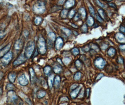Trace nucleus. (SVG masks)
I'll return each instance as SVG.
<instances>
[{"instance_id":"obj_28","label":"nucleus","mask_w":125,"mask_h":105,"mask_svg":"<svg viewBox=\"0 0 125 105\" xmlns=\"http://www.w3.org/2000/svg\"><path fill=\"white\" fill-rule=\"evenodd\" d=\"M81 73L80 72H78L76 73V74L74 76V80H80L81 78Z\"/></svg>"},{"instance_id":"obj_2","label":"nucleus","mask_w":125,"mask_h":105,"mask_svg":"<svg viewBox=\"0 0 125 105\" xmlns=\"http://www.w3.org/2000/svg\"><path fill=\"white\" fill-rule=\"evenodd\" d=\"M33 10V12L36 14H43L45 10V4L42 1H38L34 4Z\"/></svg>"},{"instance_id":"obj_25","label":"nucleus","mask_w":125,"mask_h":105,"mask_svg":"<svg viewBox=\"0 0 125 105\" xmlns=\"http://www.w3.org/2000/svg\"><path fill=\"white\" fill-rule=\"evenodd\" d=\"M51 68L49 66H45L44 69V72L45 75H47V76L51 72Z\"/></svg>"},{"instance_id":"obj_15","label":"nucleus","mask_w":125,"mask_h":105,"mask_svg":"<svg viewBox=\"0 0 125 105\" xmlns=\"http://www.w3.org/2000/svg\"><path fill=\"white\" fill-rule=\"evenodd\" d=\"M53 81H54V75L53 74L51 75L48 78V85L50 88H52L53 87Z\"/></svg>"},{"instance_id":"obj_41","label":"nucleus","mask_w":125,"mask_h":105,"mask_svg":"<svg viewBox=\"0 0 125 105\" xmlns=\"http://www.w3.org/2000/svg\"><path fill=\"white\" fill-rule=\"evenodd\" d=\"M97 19H98V20L100 22H101V23H102V22H103V19L100 16H99V15H97Z\"/></svg>"},{"instance_id":"obj_38","label":"nucleus","mask_w":125,"mask_h":105,"mask_svg":"<svg viewBox=\"0 0 125 105\" xmlns=\"http://www.w3.org/2000/svg\"><path fill=\"white\" fill-rule=\"evenodd\" d=\"M89 10H90L91 14L93 16H95V11H94V9L93 8V7H91V6H90L89 7Z\"/></svg>"},{"instance_id":"obj_56","label":"nucleus","mask_w":125,"mask_h":105,"mask_svg":"<svg viewBox=\"0 0 125 105\" xmlns=\"http://www.w3.org/2000/svg\"><path fill=\"white\" fill-rule=\"evenodd\" d=\"M108 0V1H111V0Z\"/></svg>"},{"instance_id":"obj_42","label":"nucleus","mask_w":125,"mask_h":105,"mask_svg":"<svg viewBox=\"0 0 125 105\" xmlns=\"http://www.w3.org/2000/svg\"><path fill=\"white\" fill-rule=\"evenodd\" d=\"M118 62L120 64H123L124 62H123V59L121 57H119L118 58Z\"/></svg>"},{"instance_id":"obj_11","label":"nucleus","mask_w":125,"mask_h":105,"mask_svg":"<svg viewBox=\"0 0 125 105\" xmlns=\"http://www.w3.org/2000/svg\"><path fill=\"white\" fill-rule=\"evenodd\" d=\"M10 44H8V45H6L5 47L3 48L2 49L0 50V58L2 57L3 56H4L6 53H8V52L9 51L10 48Z\"/></svg>"},{"instance_id":"obj_45","label":"nucleus","mask_w":125,"mask_h":105,"mask_svg":"<svg viewBox=\"0 0 125 105\" xmlns=\"http://www.w3.org/2000/svg\"><path fill=\"white\" fill-rule=\"evenodd\" d=\"M90 50V48L88 46H86L83 48V51H88Z\"/></svg>"},{"instance_id":"obj_32","label":"nucleus","mask_w":125,"mask_h":105,"mask_svg":"<svg viewBox=\"0 0 125 105\" xmlns=\"http://www.w3.org/2000/svg\"><path fill=\"white\" fill-rule=\"evenodd\" d=\"M75 65H76V66L78 69L81 68L82 67V64L81 62L79 60H77L76 61Z\"/></svg>"},{"instance_id":"obj_26","label":"nucleus","mask_w":125,"mask_h":105,"mask_svg":"<svg viewBox=\"0 0 125 105\" xmlns=\"http://www.w3.org/2000/svg\"><path fill=\"white\" fill-rule=\"evenodd\" d=\"M62 30H63V31L66 34V35H67V36H70L71 35V34H72V32H71V30H69V29H67V28H62Z\"/></svg>"},{"instance_id":"obj_39","label":"nucleus","mask_w":125,"mask_h":105,"mask_svg":"<svg viewBox=\"0 0 125 105\" xmlns=\"http://www.w3.org/2000/svg\"><path fill=\"white\" fill-rule=\"evenodd\" d=\"M96 2L98 4V5H99V6H100L101 7H105V5L102 4L100 1H99L98 0H96Z\"/></svg>"},{"instance_id":"obj_55","label":"nucleus","mask_w":125,"mask_h":105,"mask_svg":"<svg viewBox=\"0 0 125 105\" xmlns=\"http://www.w3.org/2000/svg\"><path fill=\"white\" fill-rule=\"evenodd\" d=\"M109 5L110 6H113V7H116V6L114 4H113V3H109Z\"/></svg>"},{"instance_id":"obj_49","label":"nucleus","mask_w":125,"mask_h":105,"mask_svg":"<svg viewBox=\"0 0 125 105\" xmlns=\"http://www.w3.org/2000/svg\"><path fill=\"white\" fill-rule=\"evenodd\" d=\"M68 101V99L67 98V97H63L61 99V101Z\"/></svg>"},{"instance_id":"obj_14","label":"nucleus","mask_w":125,"mask_h":105,"mask_svg":"<svg viewBox=\"0 0 125 105\" xmlns=\"http://www.w3.org/2000/svg\"><path fill=\"white\" fill-rule=\"evenodd\" d=\"M75 4V0H68L65 4V7L67 8H69L73 7Z\"/></svg>"},{"instance_id":"obj_24","label":"nucleus","mask_w":125,"mask_h":105,"mask_svg":"<svg viewBox=\"0 0 125 105\" xmlns=\"http://www.w3.org/2000/svg\"><path fill=\"white\" fill-rule=\"evenodd\" d=\"M61 82V78L59 76H56L55 78L54 79V85L56 87H58L59 86Z\"/></svg>"},{"instance_id":"obj_1","label":"nucleus","mask_w":125,"mask_h":105,"mask_svg":"<svg viewBox=\"0 0 125 105\" xmlns=\"http://www.w3.org/2000/svg\"><path fill=\"white\" fill-rule=\"evenodd\" d=\"M35 45L34 42L30 41L28 42L25 47L24 53V55L27 59L30 58L31 57L35 50Z\"/></svg>"},{"instance_id":"obj_35","label":"nucleus","mask_w":125,"mask_h":105,"mask_svg":"<svg viewBox=\"0 0 125 105\" xmlns=\"http://www.w3.org/2000/svg\"><path fill=\"white\" fill-rule=\"evenodd\" d=\"M81 29L83 32L86 33L88 31V27L86 24H84L81 28Z\"/></svg>"},{"instance_id":"obj_36","label":"nucleus","mask_w":125,"mask_h":105,"mask_svg":"<svg viewBox=\"0 0 125 105\" xmlns=\"http://www.w3.org/2000/svg\"><path fill=\"white\" fill-rule=\"evenodd\" d=\"M14 88V86L11 84H8L7 86V89L9 90V91H11Z\"/></svg>"},{"instance_id":"obj_40","label":"nucleus","mask_w":125,"mask_h":105,"mask_svg":"<svg viewBox=\"0 0 125 105\" xmlns=\"http://www.w3.org/2000/svg\"><path fill=\"white\" fill-rule=\"evenodd\" d=\"M104 75L103 74H102V73H101V74H99L98 76V77H97V78H96V80H100L103 77H104Z\"/></svg>"},{"instance_id":"obj_33","label":"nucleus","mask_w":125,"mask_h":105,"mask_svg":"<svg viewBox=\"0 0 125 105\" xmlns=\"http://www.w3.org/2000/svg\"><path fill=\"white\" fill-rule=\"evenodd\" d=\"M71 60L70 58H66L63 60V63L65 65H67L71 62Z\"/></svg>"},{"instance_id":"obj_10","label":"nucleus","mask_w":125,"mask_h":105,"mask_svg":"<svg viewBox=\"0 0 125 105\" xmlns=\"http://www.w3.org/2000/svg\"><path fill=\"white\" fill-rule=\"evenodd\" d=\"M81 87H78L77 88L75 89L74 90H72V92L70 94V96L73 99L76 98L78 94H79L80 90L81 89Z\"/></svg>"},{"instance_id":"obj_18","label":"nucleus","mask_w":125,"mask_h":105,"mask_svg":"<svg viewBox=\"0 0 125 105\" xmlns=\"http://www.w3.org/2000/svg\"><path fill=\"white\" fill-rule=\"evenodd\" d=\"M62 71V67L60 65H56L53 67V72L56 74L60 73Z\"/></svg>"},{"instance_id":"obj_4","label":"nucleus","mask_w":125,"mask_h":105,"mask_svg":"<svg viewBox=\"0 0 125 105\" xmlns=\"http://www.w3.org/2000/svg\"><path fill=\"white\" fill-rule=\"evenodd\" d=\"M13 58V54L11 51H9L3 56L1 61L4 65H8Z\"/></svg>"},{"instance_id":"obj_34","label":"nucleus","mask_w":125,"mask_h":105,"mask_svg":"<svg viewBox=\"0 0 125 105\" xmlns=\"http://www.w3.org/2000/svg\"><path fill=\"white\" fill-rule=\"evenodd\" d=\"M75 11L74 9L71 10L69 13H68V16L69 18H73V17L74 16L75 14Z\"/></svg>"},{"instance_id":"obj_3","label":"nucleus","mask_w":125,"mask_h":105,"mask_svg":"<svg viewBox=\"0 0 125 105\" xmlns=\"http://www.w3.org/2000/svg\"><path fill=\"white\" fill-rule=\"evenodd\" d=\"M38 52L41 54H45L46 51L45 41V39L40 37L38 42Z\"/></svg>"},{"instance_id":"obj_19","label":"nucleus","mask_w":125,"mask_h":105,"mask_svg":"<svg viewBox=\"0 0 125 105\" xmlns=\"http://www.w3.org/2000/svg\"><path fill=\"white\" fill-rule=\"evenodd\" d=\"M45 95H46L45 91L42 90L38 91L37 94V97L38 99H41V98H43Z\"/></svg>"},{"instance_id":"obj_31","label":"nucleus","mask_w":125,"mask_h":105,"mask_svg":"<svg viewBox=\"0 0 125 105\" xmlns=\"http://www.w3.org/2000/svg\"><path fill=\"white\" fill-rule=\"evenodd\" d=\"M72 53L74 56H77L79 54V51L77 48H74L72 50Z\"/></svg>"},{"instance_id":"obj_17","label":"nucleus","mask_w":125,"mask_h":105,"mask_svg":"<svg viewBox=\"0 0 125 105\" xmlns=\"http://www.w3.org/2000/svg\"><path fill=\"white\" fill-rule=\"evenodd\" d=\"M79 14H80L81 17L83 19L85 18L86 16V12L85 9L83 7L80 8L79 9Z\"/></svg>"},{"instance_id":"obj_27","label":"nucleus","mask_w":125,"mask_h":105,"mask_svg":"<svg viewBox=\"0 0 125 105\" xmlns=\"http://www.w3.org/2000/svg\"><path fill=\"white\" fill-rule=\"evenodd\" d=\"M68 13V11L66 9L63 10L61 12V17L63 18H66Z\"/></svg>"},{"instance_id":"obj_46","label":"nucleus","mask_w":125,"mask_h":105,"mask_svg":"<svg viewBox=\"0 0 125 105\" xmlns=\"http://www.w3.org/2000/svg\"><path fill=\"white\" fill-rule=\"evenodd\" d=\"M120 49H121V51H124L125 49V44L121 45L120 46Z\"/></svg>"},{"instance_id":"obj_48","label":"nucleus","mask_w":125,"mask_h":105,"mask_svg":"<svg viewBox=\"0 0 125 105\" xmlns=\"http://www.w3.org/2000/svg\"><path fill=\"white\" fill-rule=\"evenodd\" d=\"M4 36V33L2 31L0 32V39L3 38V37Z\"/></svg>"},{"instance_id":"obj_13","label":"nucleus","mask_w":125,"mask_h":105,"mask_svg":"<svg viewBox=\"0 0 125 105\" xmlns=\"http://www.w3.org/2000/svg\"><path fill=\"white\" fill-rule=\"evenodd\" d=\"M116 37L118 41L120 43H124L125 42V36L122 33H117L116 35Z\"/></svg>"},{"instance_id":"obj_7","label":"nucleus","mask_w":125,"mask_h":105,"mask_svg":"<svg viewBox=\"0 0 125 105\" xmlns=\"http://www.w3.org/2000/svg\"><path fill=\"white\" fill-rule=\"evenodd\" d=\"M18 81L20 85L22 86H26L29 83L28 80L24 74H22L19 76L18 78Z\"/></svg>"},{"instance_id":"obj_51","label":"nucleus","mask_w":125,"mask_h":105,"mask_svg":"<svg viewBox=\"0 0 125 105\" xmlns=\"http://www.w3.org/2000/svg\"><path fill=\"white\" fill-rule=\"evenodd\" d=\"M90 90L89 88L87 89V96L88 97L89 96V94H90Z\"/></svg>"},{"instance_id":"obj_54","label":"nucleus","mask_w":125,"mask_h":105,"mask_svg":"<svg viewBox=\"0 0 125 105\" xmlns=\"http://www.w3.org/2000/svg\"><path fill=\"white\" fill-rule=\"evenodd\" d=\"M2 88L0 87V98L2 95Z\"/></svg>"},{"instance_id":"obj_44","label":"nucleus","mask_w":125,"mask_h":105,"mask_svg":"<svg viewBox=\"0 0 125 105\" xmlns=\"http://www.w3.org/2000/svg\"><path fill=\"white\" fill-rule=\"evenodd\" d=\"M78 87V85L77 84H75L74 85H73L71 87V90H73L75 89H76V88H77Z\"/></svg>"},{"instance_id":"obj_53","label":"nucleus","mask_w":125,"mask_h":105,"mask_svg":"<svg viewBox=\"0 0 125 105\" xmlns=\"http://www.w3.org/2000/svg\"><path fill=\"white\" fill-rule=\"evenodd\" d=\"M57 61L60 63V64H61V65H63V64H62V61H61V60L59 58H57Z\"/></svg>"},{"instance_id":"obj_50","label":"nucleus","mask_w":125,"mask_h":105,"mask_svg":"<svg viewBox=\"0 0 125 105\" xmlns=\"http://www.w3.org/2000/svg\"><path fill=\"white\" fill-rule=\"evenodd\" d=\"M84 93V91L83 89V90H82V91H81V94H80V95L79 98H81V95H83V96L84 95V94H83Z\"/></svg>"},{"instance_id":"obj_23","label":"nucleus","mask_w":125,"mask_h":105,"mask_svg":"<svg viewBox=\"0 0 125 105\" xmlns=\"http://www.w3.org/2000/svg\"><path fill=\"white\" fill-rule=\"evenodd\" d=\"M87 23L88 26H92L94 23V21L93 18L91 16H89L87 20Z\"/></svg>"},{"instance_id":"obj_47","label":"nucleus","mask_w":125,"mask_h":105,"mask_svg":"<svg viewBox=\"0 0 125 105\" xmlns=\"http://www.w3.org/2000/svg\"><path fill=\"white\" fill-rule=\"evenodd\" d=\"M120 31H121V32H123V33L125 32V28H124L123 26H122L121 27V28H120Z\"/></svg>"},{"instance_id":"obj_43","label":"nucleus","mask_w":125,"mask_h":105,"mask_svg":"<svg viewBox=\"0 0 125 105\" xmlns=\"http://www.w3.org/2000/svg\"><path fill=\"white\" fill-rule=\"evenodd\" d=\"M80 17H81V16H80V14H77L76 15L75 18V21H78V20L80 19Z\"/></svg>"},{"instance_id":"obj_9","label":"nucleus","mask_w":125,"mask_h":105,"mask_svg":"<svg viewBox=\"0 0 125 105\" xmlns=\"http://www.w3.org/2000/svg\"><path fill=\"white\" fill-rule=\"evenodd\" d=\"M8 99L11 101H14L17 99V97L15 93L12 90L9 91L8 93Z\"/></svg>"},{"instance_id":"obj_12","label":"nucleus","mask_w":125,"mask_h":105,"mask_svg":"<svg viewBox=\"0 0 125 105\" xmlns=\"http://www.w3.org/2000/svg\"><path fill=\"white\" fill-rule=\"evenodd\" d=\"M23 42L21 40H18L17 41H16L15 42V49L16 50H20L22 49L23 47Z\"/></svg>"},{"instance_id":"obj_5","label":"nucleus","mask_w":125,"mask_h":105,"mask_svg":"<svg viewBox=\"0 0 125 105\" xmlns=\"http://www.w3.org/2000/svg\"><path fill=\"white\" fill-rule=\"evenodd\" d=\"M95 65L96 67L99 69H103L106 64V61L101 58H97L94 62Z\"/></svg>"},{"instance_id":"obj_6","label":"nucleus","mask_w":125,"mask_h":105,"mask_svg":"<svg viewBox=\"0 0 125 105\" xmlns=\"http://www.w3.org/2000/svg\"><path fill=\"white\" fill-rule=\"evenodd\" d=\"M27 58L25 57L24 54H21L17 58V59L13 62V65L14 66H18L19 65H20L23 63H24Z\"/></svg>"},{"instance_id":"obj_16","label":"nucleus","mask_w":125,"mask_h":105,"mask_svg":"<svg viewBox=\"0 0 125 105\" xmlns=\"http://www.w3.org/2000/svg\"><path fill=\"white\" fill-rule=\"evenodd\" d=\"M16 78V74L14 72H11L8 74V79L10 82L11 83H14L15 81Z\"/></svg>"},{"instance_id":"obj_52","label":"nucleus","mask_w":125,"mask_h":105,"mask_svg":"<svg viewBox=\"0 0 125 105\" xmlns=\"http://www.w3.org/2000/svg\"><path fill=\"white\" fill-rule=\"evenodd\" d=\"M3 76V73H2V72H0V80L2 79Z\"/></svg>"},{"instance_id":"obj_29","label":"nucleus","mask_w":125,"mask_h":105,"mask_svg":"<svg viewBox=\"0 0 125 105\" xmlns=\"http://www.w3.org/2000/svg\"><path fill=\"white\" fill-rule=\"evenodd\" d=\"M49 37L50 38L49 40H50L51 41H52V42L54 41V40L55 39V35L54 33L53 32H51L49 34Z\"/></svg>"},{"instance_id":"obj_20","label":"nucleus","mask_w":125,"mask_h":105,"mask_svg":"<svg viewBox=\"0 0 125 105\" xmlns=\"http://www.w3.org/2000/svg\"><path fill=\"white\" fill-rule=\"evenodd\" d=\"M30 78H31V81L34 82L35 80V73L33 70V69L31 68L30 69Z\"/></svg>"},{"instance_id":"obj_21","label":"nucleus","mask_w":125,"mask_h":105,"mask_svg":"<svg viewBox=\"0 0 125 105\" xmlns=\"http://www.w3.org/2000/svg\"><path fill=\"white\" fill-rule=\"evenodd\" d=\"M115 53H116V50H115V49L113 48H110L107 51L108 55L111 57L114 56Z\"/></svg>"},{"instance_id":"obj_30","label":"nucleus","mask_w":125,"mask_h":105,"mask_svg":"<svg viewBox=\"0 0 125 105\" xmlns=\"http://www.w3.org/2000/svg\"><path fill=\"white\" fill-rule=\"evenodd\" d=\"M42 21V18L41 17H37L35 19V23L37 25H39L41 23Z\"/></svg>"},{"instance_id":"obj_8","label":"nucleus","mask_w":125,"mask_h":105,"mask_svg":"<svg viewBox=\"0 0 125 105\" xmlns=\"http://www.w3.org/2000/svg\"><path fill=\"white\" fill-rule=\"evenodd\" d=\"M63 40L62 38L60 37H58L55 41V47L57 50H60L63 46Z\"/></svg>"},{"instance_id":"obj_37","label":"nucleus","mask_w":125,"mask_h":105,"mask_svg":"<svg viewBox=\"0 0 125 105\" xmlns=\"http://www.w3.org/2000/svg\"><path fill=\"white\" fill-rule=\"evenodd\" d=\"M91 48L92 49H93L94 50H95V51H99V49L98 47L96 44H92L91 45Z\"/></svg>"},{"instance_id":"obj_22","label":"nucleus","mask_w":125,"mask_h":105,"mask_svg":"<svg viewBox=\"0 0 125 105\" xmlns=\"http://www.w3.org/2000/svg\"><path fill=\"white\" fill-rule=\"evenodd\" d=\"M98 13L100 15L101 18L104 20L106 19V15L105 12L102 9H98Z\"/></svg>"}]
</instances>
